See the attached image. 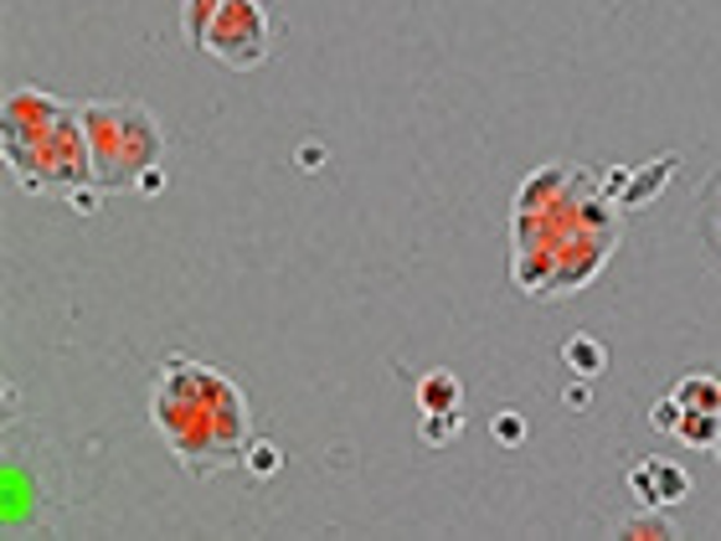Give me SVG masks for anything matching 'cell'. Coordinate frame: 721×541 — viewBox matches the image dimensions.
Listing matches in <instances>:
<instances>
[{"mask_svg": "<svg viewBox=\"0 0 721 541\" xmlns=\"http://www.w3.org/2000/svg\"><path fill=\"white\" fill-rule=\"evenodd\" d=\"M670 397L681 407H691V413H717L721 418V382L717 377H681Z\"/></svg>", "mask_w": 721, "mask_h": 541, "instance_id": "ba28073f", "label": "cell"}, {"mask_svg": "<svg viewBox=\"0 0 721 541\" xmlns=\"http://www.w3.org/2000/svg\"><path fill=\"white\" fill-rule=\"evenodd\" d=\"M0 155L21 192L78 196L94 186V155L83 109L37 88H11L0 103Z\"/></svg>", "mask_w": 721, "mask_h": 541, "instance_id": "3957f363", "label": "cell"}, {"mask_svg": "<svg viewBox=\"0 0 721 541\" xmlns=\"http://www.w3.org/2000/svg\"><path fill=\"white\" fill-rule=\"evenodd\" d=\"M706 237H711V248L721 253V201L711 207V217H706Z\"/></svg>", "mask_w": 721, "mask_h": 541, "instance_id": "e0dca14e", "label": "cell"}, {"mask_svg": "<svg viewBox=\"0 0 721 541\" xmlns=\"http://www.w3.org/2000/svg\"><path fill=\"white\" fill-rule=\"evenodd\" d=\"M495 433H500V444H521V439H526V423H521L515 413H506V418L495 423Z\"/></svg>", "mask_w": 721, "mask_h": 541, "instance_id": "2e32d148", "label": "cell"}, {"mask_svg": "<svg viewBox=\"0 0 721 541\" xmlns=\"http://www.w3.org/2000/svg\"><path fill=\"white\" fill-rule=\"evenodd\" d=\"M160 181H165V175H160V165H150V171L139 175V192H145V196H156V192H160Z\"/></svg>", "mask_w": 721, "mask_h": 541, "instance_id": "ac0fdd59", "label": "cell"}, {"mask_svg": "<svg viewBox=\"0 0 721 541\" xmlns=\"http://www.w3.org/2000/svg\"><path fill=\"white\" fill-rule=\"evenodd\" d=\"M717 413H691V407H681V423H675V439L691 448H711L717 444Z\"/></svg>", "mask_w": 721, "mask_h": 541, "instance_id": "9c48e42d", "label": "cell"}, {"mask_svg": "<svg viewBox=\"0 0 721 541\" xmlns=\"http://www.w3.org/2000/svg\"><path fill=\"white\" fill-rule=\"evenodd\" d=\"M459 392H464V386H459V377H453V371H423V382H418V407H423V413H453V407H459Z\"/></svg>", "mask_w": 721, "mask_h": 541, "instance_id": "52a82bcc", "label": "cell"}, {"mask_svg": "<svg viewBox=\"0 0 721 541\" xmlns=\"http://www.w3.org/2000/svg\"><path fill=\"white\" fill-rule=\"evenodd\" d=\"M619 248V212L587 171L546 165L526 175L510 207V273L531 299H557L593 284Z\"/></svg>", "mask_w": 721, "mask_h": 541, "instance_id": "6da1fadb", "label": "cell"}, {"mask_svg": "<svg viewBox=\"0 0 721 541\" xmlns=\"http://www.w3.org/2000/svg\"><path fill=\"white\" fill-rule=\"evenodd\" d=\"M649 418H655V428L675 433V423H681V403H675V397H664V403H655V413H649Z\"/></svg>", "mask_w": 721, "mask_h": 541, "instance_id": "9a60e30c", "label": "cell"}, {"mask_svg": "<svg viewBox=\"0 0 721 541\" xmlns=\"http://www.w3.org/2000/svg\"><path fill=\"white\" fill-rule=\"evenodd\" d=\"M150 418L196 480L248 464L253 418H248L243 392L216 367H201L191 356H171L150 392Z\"/></svg>", "mask_w": 721, "mask_h": 541, "instance_id": "7a4b0ae2", "label": "cell"}, {"mask_svg": "<svg viewBox=\"0 0 721 541\" xmlns=\"http://www.w3.org/2000/svg\"><path fill=\"white\" fill-rule=\"evenodd\" d=\"M269 47H273V32H269L263 0H222L212 26H207V41H201V52H212L233 73L263 67L269 62Z\"/></svg>", "mask_w": 721, "mask_h": 541, "instance_id": "5b68a950", "label": "cell"}, {"mask_svg": "<svg viewBox=\"0 0 721 541\" xmlns=\"http://www.w3.org/2000/svg\"><path fill=\"white\" fill-rule=\"evenodd\" d=\"M629 484H634V495H639L649 511L681 505L685 495H691V475H685L681 464H670V459H644L639 469L629 475Z\"/></svg>", "mask_w": 721, "mask_h": 541, "instance_id": "8992f818", "label": "cell"}, {"mask_svg": "<svg viewBox=\"0 0 721 541\" xmlns=\"http://www.w3.org/2000/svg\"><path fill=\"white\" fill-rule=\"evenodd\" d=\"M216 5H222V0H186V5H181V26H186V41H191L196 52H201V41H207V26H212Z\"/></svg>", "mask_w": 721, "mask_h": 541, "instance_id": "30bf717a", "label": "cell"}, {"mask_svg": "<svg viewBox=\"0 0 721 541\" xmlns=\"http://www.w3.org/2000/svg\"><path fill=\"white\" fill-rule=\"evenodd\" d=\"M83 130H88V155H94V192H124L139 186V175L160 165L165 155V130L145 103H78Z\"/></svg>", "mask_w": 721, "mask_h": 541, "instance_id": "277c9868", "label": "cell"}, {"mask_svg": "<svg viewBox=\"0 0 721 541\" xmlns=\"http://www.w3.org/2000/svg\"><path fill=\"white\" fill-rule=\"evenodd\" d=\"M459 428H464L459 407L453 413H423V439L428 444H449V439H459Z\"/></svg>", "mask_w": 721, "mask_h": 541, "instance_id": "7c38bea8", "label": "cell"}, {"mask_svg": "<svg viewBox=\"0 0 721 541\" xmlns=\"http://www.w3.org/2000/svg\"><path fill=\"white\" fill-rule=\"evenodd\" d=\"M675 526L670 521H660V516H649V521H629V526H619V537H670Z\"/></svg>", "mask_w": 721, "mask_h": 541, "instance_id": "5bb4252c", "label": "cell"}, {"mask_svg": "<svg viewBox=\"0 0 721 541\" xmlns=\"http://www.w3.org/2000/svg\"><path fill=\"white\" fill-rule=\"evenodd\" d=\"M562 356H567V367H572V371H577V367H583V371H604V367H608L604 346H598L593 335H577V341H567Z\"/></svg>", "mask_w": 721, "mask_h": 541, "instance_id": "8fae6325", "label": "cell"}, {"mask_svg": "<svg viewBox=\"0 0 721 541\" xmlns=\"http://www.w3.org/2000/svg\"><path fill=\"white\" fill-rule=\"evenodd\" d=\"M670 165H675V160H664V165H649V171L639 175V192H629V196H624L629 207H639V201H649V196H655V181H664V175H670Z\"/></svg>", "mask_w": 721, "mask_h": 541, "instance_id": "4fadbf2b", "label": "cell"}]
</instances>
